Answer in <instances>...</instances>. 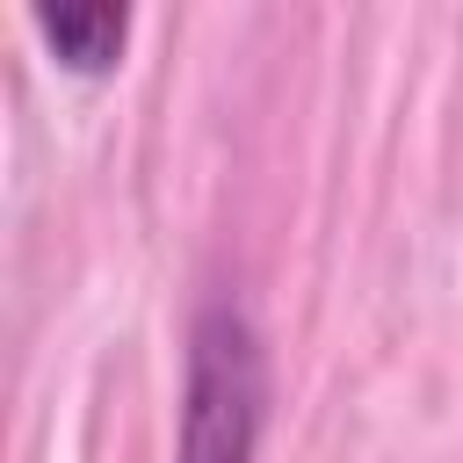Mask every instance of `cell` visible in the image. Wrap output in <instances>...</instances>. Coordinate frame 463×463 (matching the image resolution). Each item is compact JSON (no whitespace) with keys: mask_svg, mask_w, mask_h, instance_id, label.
I'll return each instance as SVG.
<instances>
[{"mask_svg":"<svg viewBox=\"0 0 463 463\" xmlns=\"http://www.w3.org/2000/svg\"><path fill=\"white\" fill-rule=\"evenodd\" d=\"M260 434H268V340L239 297H210L188 318L174 463H253Z\"/></svg>","mask_w":463,"mask_h":463,"instance_id":"cell-1","label":"cell"},{"mask_svg":"<svg viewBox=\"0 0 463 463\" xmlns=\"http://www.w3.org/2000/svg\"><path fill=\"white\" fill-rule=\"evenodd\" d=\"M29 29L43 36V51L65 72H109L130 43V7H116V0H36Z\"/></svg>","mask_w":463,"mask_h":463,"instance_id":"cell-2","label":"cell"}]
</instances>
